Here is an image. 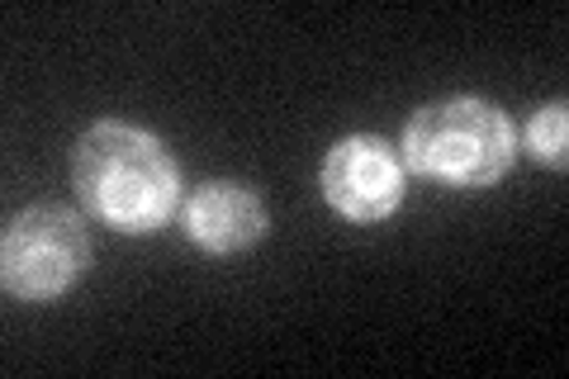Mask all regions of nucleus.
Listing matches in <instances>:
<instances>
[{"label": "nucleus", "instance_id": "20e7f679", "mask_svg": "<svg viewBox=\"0 0 569 379\" xmlns=\"http://www.w3.org/2000/svg\"><path fill=\"white\" fill-rule=\"evenodd\" d=\"M323 195L337 213L356 223H376L395 213L403 200V171L389 142L380 138H347L323 161Z\"/></svg>", "mask_w": 569, "mask_h": 379}, {"label": "nucleus", "instance_id": "7ed1b4c3", "mask_svg": "<svg viewBox=\"0 0 569 379\" xmlns=\"http://www.w3.org/2000/svg\"><path fill=\"white\" fill-rule=\"evenodd\" d=\"M91 261V238L62 205H33L10 219L0 242V280L14 299H52L81 280Z\"/></svg>", "mask_w": 569, "mask_h": 379}, {"label": "nucleus", "instance_id": "f257e3e1", "mask_svg": "<svg viewBox=\"0 0 569 379\" xmlns=\"http://www.w3.org/2000/svg\"><path fill=\"white\" fill-rule=\"evenodd\" d=\"M71 180L100 223L152 232L176 209V161L152 133L129 123H96L71 152Z\"/></svg>", "mask_w": 569, "mask_h": 379}, {"label": "nucleus", "instance_id": "423d86ee", "mask_svg": "<svg viewBox=\"0 0 569 379\" xmlns=\"http://www.w3.org/2000/svg\"><path fill=\"white\" fill-rule=\"evenodd\" d=\"M565 133H569L565 104H550V110L531 114V123H527V142H531V152H537L541 161H550V167H565Z\"/></svg>", "mask_w": 569, "mask_h": 379}, {"label": "nucleus", "instance_id": "39448f33", "mask_svg": "<svg viewBox=\"0 0 569 379\" xmlns=\"http://www.w3.org/2000/svg\"><path fill=\"white\" fill-rule=\"evenodd\" d=\"M186 228H190V238L209 251H242V247L261 242L266 209L257 200V190L219 180V186H204L186 205Z\"/></svg>", "mask_w": 569, "mask_h": 379}, {"label": "nucleus", "instance_id": "f03ea898", "mask_svg": "<svg viewBox=\"0 0 569 379\" xmlns=\"http://www.w3.org/2000/svg\"><path fill=\"white\" fill-rule=\"evenodd\" d=\"M403 152L413 171L447 186H493L512 161V129L493 104L460 96L418 110L403 133Z\"/></svg>", "mask_w": 569, "mask_h": 379}]
</instances>
